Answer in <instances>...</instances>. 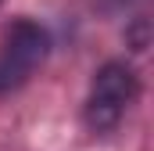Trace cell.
I'll return each mask as SVG.
<instances>
[{
	"label": "cell",
	"mask_w": 154,
	"mask_h": 151,
	"mask_svg": "<svg viewBox=\"0 0 154 151\" xmlns=\"http://www.w3.org/2000/svg\"><path fill=\"white\" fill-rule=\"evenodd\" d=\"M136 97V72L125 61H108L93 76L90 97H86V126L93 133H108L122 122L125 108Z\"/></svg>",
	"instance_id": "cell-2"
},
{
	"label": "cell",
	"mask_w": 154,
	"mask_h": 151,
	"mask_svg": "<svg viewBox=\"0 0 154 151\" xmlns=\"http://www.w3.org/2000/svg\"><path fill=\"white\" fill-rule=\"evenodd\" d=\"M125 43H129V50H136V54L147 50V47H151V22H147V18H136V22L125 29Z\"/></svg>",
	"instance_id": "cell-3"
},
{
	"label": "cell",
	"mask_w": 154,
	"mask_h": 151,
	"mask_svg": "<svg viewBox=\"0 0 154 151\" xmlns=\"http://www.w3.org/2000/svg\"><path fill=\"white\" fill-rule=\"evenodd\" d=\"M47 50H50L47 29L32 18H14L0 33V94L29 83V76L43 65Z\"/></svg>",
	"instance_id": "cell-1"
}]
</instances>
